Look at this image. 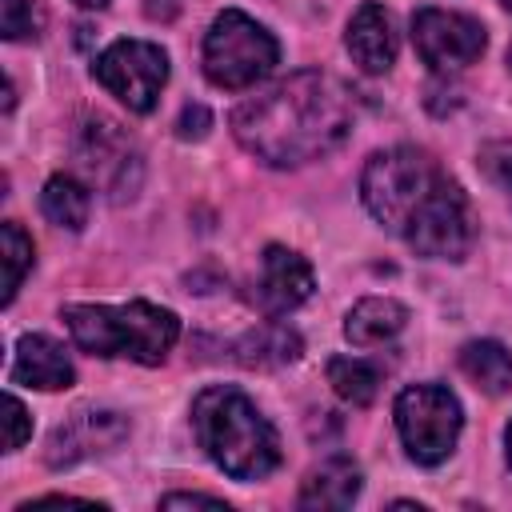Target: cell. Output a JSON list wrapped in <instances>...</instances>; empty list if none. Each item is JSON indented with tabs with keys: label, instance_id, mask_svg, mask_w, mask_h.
<instances>
[{
	"label": "cell",
	"instance_id": "obj_1",
	"mask_svg": "<svg viewBox=\"0 0 512 512\" xmlns=\"http://www.w3.org/2000/svg\"><path fill=\"white\" fill-rule=\"evenodd\" d=\"M360 200L416 256L464 260L476 240L472 200L424 148L396 144L368 156Z\"/></svg>",
	"mask_w": 512,
	"mask_h": 512
},
{
	"label": "cell",
	"instance_id": "obj_2",
	"mask_svg": "<svg viewBox=\"0 0 512 512\" xmlns=\"http://www.w3.org/2000/svg\"><path fill=\"white\" fill-rule=\"evenodd\" d=\"M356 124V100L344 80L320 68L292 72L232 112V136L272 168H300L336 152Z\"/></svg>",
	"mask_w": 512,
	"mask_h": 512
},
{
	"label": "cell",
	"instance_id": "obj_3",
	"mask_svg": "<svg viewBox=\"0 0 512 512\" xmlns=\"http://www.w3.org/2000/svg\"><path fill=\"white\" fill-rule=\"evenodd\" d=\"M192 428L208 460L232 480H264L280 464L276 428L232 384H212L192 400Z\"/></svg>",
	"mask_w": 512,
	"mask_h": 512
},
{
	"label": "cell",
	"instance_id": "obj_4",
	"mask_svg": "<svg viewBox=\"0 0 512 512\" xmlns=\"http://www.w3.org/2000/svg\"><path fill=\"white\" fill-rule=\"evenodd\" d=\"M64 324L72 344L88 356H128L136 364H160L180 340V316L172 308L128 300V304H68Z\"/></svg>",
	"mask_w": 512,
	"mask_h": 512
},
{
	"label": "cell",
	"instance_id": "obj_5",
	"mask_svg": "<svg viewBox=\"0 0 512 512\" xmlns=\"http://www.w3.org/2000/svg\"><path fill=\"white\" fill-rule=\"evenodd\" d=\"M280 60L276 36L240 8H224L204 36V76L216 88H252Z\"/></svg>",
	"mask_w": 512,
	"mask_h": 512
},
{
	"label": "cell",
	"instance_id": "obj_6",
	"mask_svg": "<svg viewBox=\"0 0 512 512\" xmlns=\"http://www.w3.org/2000/svg\"><path fill=\"white\" fill-rule=\"evenodd\" d=\"M464 428L460 400L444 384H412L396 396V432L404 440V452L432 468L452 456Z\"/></svg>",
	"mask_w": 512,
	"mask_h": 512
},
{
	"label": "cell",
	"instance_id": "obj_7",
	"mask_svg": "<svg viewBox=\"0 0 512 512\" xmlns=\"http://www.w3.org/2000/svg\"><path fill=\"white\" fill-rule=\"evenodd\" d=\"M92 76L128 112H152L168 80V52L152 40H116L96 56Z\"/></svg>",
	"mask_w": 512,
	"mask_h": 512
},
{
	"label": "cell",
	"instance_id": "obj_8",
	"mask_svg": "<svg viewBox=\"0 0 512 512\" xmlns=\"http://www.w3.org/2000/svg\"><path fill=\"white\" fill-rule=\"evenodd\" d=\"M412 44L432 72H456L480 60L484 24L464 12H448V8H420L412 16Z\"/></svg>",
	"mask_w": 512,
	"mask_h": 512
},
{
	"label": "cell",
	"instance_id": "obj_9",
	"mask_svg": "<svg viewBox=\"0 0 512 512\" xmlns=\"http://www.w3.org/2000/svg\"><path fill=\"white\" fill-rule=\"evenodd\" d=\"M128 436V420L120 412H108V408H80L72 412L48 440V452L44 460L52 468H68V464H80L88 456H100V452H112L120 440Z\"/></svg>",
	"mask_w": 512,
	"mask_h": 512
},
{
	"label": "cell",
	"instance_id": "obj_10",
	"mask_svg": "<svg viewBox=\"0 0 512 512\" xmlns=\"http://www.w3.org/2000/svg\"><path fill=\"white\" fill-rule=\"evenodd\" d=\"M316 288L312 264L284 248V244H268L260 256V280H256V300L268 316H284L292 308H300Z\"/></svg>",
	"mask_w": 512,
	"mask_h": 512
},
{
	"label": "cell",
	"instance_id": "obj_11",
	"mask_svg": "<svg viewBox=\"0 0 512 512\" xmlns=\"http://www.w3.org/2000/svg\"><path fill=\"white\" fill-rule=\"evenodd\" d=\"M344 44H348V56L360 64V72L368 76L388 72L396 64V28H392L388 8L376 0H364L348 20Z\"/></svg>",
	"mask_w": 512,
	"mask_h": 512
},
{
	"label": "cell",
	"instance_id": "obj_12",
	"mask_svg": "<svg viewBox=\"0 0 512 512\" xmlns=\"http://www.w3.org/2000/svg\"><path fill=\"white\" fill-rule=\"evenodd\" d=\"M12 380L24 388H40V392H60L76 380L72 360L64 352V344H56L52 336L28 332L16 340V360H12Z\"/></svg>",
	"mask_w": 512,
	"mask_h": 512
},
{
	"label": "cell",
	"instance_id": "obj_13",
	"mask_svg": "<svg viewBox=\"0 0 512 512\" xmlns=\"http://www.w3.org/2000/svg\"><path fill=\"white\" fill-rule=\"evenodd\" d=\"M360 484H364L360 468L348 456H332V460H324L320 468H312L304 476L296 504L308 508V512H340L360 496Z\"/></svg>",
	"mask_w": 512,
	"mask_h": 512
},
{
	"label": "cell",
	"instance_id": "obj_14",
	"mask_svg": "<svg viewBox=\"0 0 512 512\" xmlns=\"http://www.w3.org/2000/svg\"><path fill=\"white\" fill-rule=\"evenodd\" d=\"M404 324H408V308L400 300H392V296H364L344 316V336L356 348H376V344L396 340L404 332Z\"/></svg>",
	"mask_w": 512,
	"mask_h": 512
},
{
	"label": "cell",
	"instance_id": "obj_15",
	"mask_svg": "<svg viewBox=\"0 0 512 512\" xmlns=\"http://www.w3.org/2000/svg\"><path fill=\"white\" fill-rule=\"evenodd\" d=\"M232 352H236V360H240L244 368L272 372V368H284V364L300 360L304 340H300L288 324H280V320H264V324L248 328V332L236 340V348H232Z\"/></svg>",
	"mask_w": 512,
	"mask_h": 512
},
{
	"label": "cell",
	"instance_id": "obj_16",
	"mask_svg": "<svg viewBox=\"0 0 512 512\" xmlns=\"http://www.w3.org/2000/svg\"><path fill=\"white\" fill-rule=\"evenodd\" d=\"M460 368L488 396H504L512 388V352L500 340H468L460 348Z\"/></svg>",
	"mask_w": 512,
	"mask_h": 512
},
{
	"label": "cell",
	"instance_id": "obj_17",
	"mask_svg": "<svg viewBox=\"0 0 512 512\" xmlns=\"http://www.w3.org/2000/svg\"><path fill=\"white\" fill-rule=\"evenodd\" d=\"M328 384L344 404L368 408L384 384V372L364 356H332L328 360Z\"/></svg>",
	"mask_w": 512,
	"mask_h": 512
},
{
	"label": "cell",
	"instance_id": "obj_18",
	"mask_svg": "<svg viewBox=\"0 0 512 512\" xmlns=\"http://www.w3.org/2000/svg\"><path fill=\"white\" fill-rule=\"evenodd\" d=\"M88 208H92V196H88V188L76 176H52L44 184V192H40V212L56 228L80 232L88 224Z\"/></svg>",
	"mask_w": 512,
	"mask_h": 512
},
{
	"label": "cell",
	"instance_id": "obj_19",
	"mask_svg": "<svg viewBox=\"0 0 512 512\" xmlns=\"http://www.w3.org/2000/svg\"><path fill=\"white\" fill-rule=\"evenodd\" d=\"M0 260H4V296L0 300L12 304L16 292H20V284H24V276H28V268H32V260H36L32 236L16 220H4L0 224Z\"/></svg>",
	"mask_w": 512,
	"mask_h": 512
},
{
	"label": "cell",
	"instance_id": "obj_20",
	"mask_svg": "<svg viewBox=\"0 0 512 512\" xmlns=\"http://www.w3.org/2000/svg\"><path fill=\"white\" fill-rule=\"evenodd\" d=\"M44 28V12L36 0H0V32L4 40H36Z\"/></svg>",
	"mask_w": 512,
	"mask_h": 512
},
{
	"label": "cell",
	"instance_id": "obj_21",
	"mask_svg": "<svg viewBox=\"0 0 512 512\" xmlns=\"http://www.w3.org/2000/svg\"><path fill=\"white\" fill-rule=\"evenodd\" d=\"M4 424H8V432H4V452L24 448L28 436H32V416H28V408H24L12 392L4 396Z\"/></svg>",
	"mask_w": 512,
	"mask_h": 512
},
{
	"label": "cell",
	"instance_id": "obj_22",
	"mask_svg": "<svg viewBox=\"0 0 512 512\" xmlns=\"http://www.w3.org/2000/svg\"><path fill=\"white\" fill-rule=\"evenodd\" d=\"M160 508H228L220 496H204V492H168L160 500Z\"/></svg>",
	"mask_w": 512,
	"mask_h": 512
},
{
	"label": "cell",
	"instance_id": "obj_23",
	"mask_svg": "<svg viewBox=\"0 0 512 512\" xmlns=\"http://www.w3.org/2000/svg\"><path fill=\"white\" fill-rule=\"evenodd\" d=\"M208 124H212V116H208V108H200V104H192V108H184V112H180V124H176V128H180V136H184V140H192V136L200 140V136L208 132Z\"/></svg>",
	"mask_w": 512,
	"mask_h": 512
},
{
	"label": "cell",
	"instance_id": "obj_24",
	"mask_svg": "<svg viewBox=\"0 0 512 512\" xmlns=\"http://www.w3.org/2000/svg\"><path fill=\"white\" fill-rule=\"evenodd\" d=\"M500 156L504 160H484L488 164V172L508 188V196H512V144H500Z\"/></svg>",
	"mask_w": 512,
	"mask_h": 512
},
{
	"label": "cell",
	"instance_id": "obj_25",
	"mask_svg": "<svg viewBox=\"0 0 512 512\" xmlns=\"http://www.w3.org/2000/svg\"><path fill=\"white\" fill-rule=\"evenodd\" d=\"M72 4H80V8H108V0H72Z\"/></svg>",
	"mask_w": 512,
	"mask_h": 512
},
{
	"label": "cell",
	"instance_id": "obj_26",
	"mask_svg": "<svg viewBox=\"0 0 512 512\" xmlns=\"http://www.w3.org/2000/svg\"><path fill=\"white\" fill-rule=\"evenodd\" d=\"M508 464H512V424H508Z\"/></svg>",
	"mask_w": 512,
	"mask_h": 512
},
{
	"label": "cell",
	"instance_id": "obj_27",
	"mask_svg": "<svg viewBox=\"0 0 512 512\" xmlns=\"http://www.w3.org/2000/svg\"><path fill=\"white\" fill-rule=\"evenodd\" d=\"M500 4H504V8H508V12H512V0H500Z\"/></svg>",
	"mask_w": 512,
	"mask_h": 512
}]
</instances>
